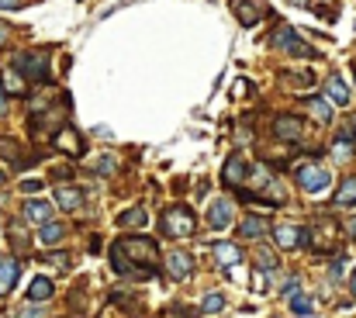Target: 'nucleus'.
<instances>
[{"label": "nucleus", "instance_id": "obj_1", "mask_svg": "<svg viewBox=\"0 0 356 318\" xmlns=\"http://www.w3.org/2000/svg\"><path fill=\"white\" fill-rule=\"evenodd\" d=\"M111 270L121 277H135L146 280L159 270V246L149 235H121L118 242H111Z\"/></svg>", "mask_w": 356, "mask_h": 318}, {"label": "nucleus", "instance_id": "obj_2", "mask_svg": "<svg viewBox=\"0 0 356 318\" xmlns=\"http://www.w3.org/2000/svg\"><path fill=\"white\" fill-rule=\"evenodd\" d=\"M194 225H197V218H194V211L184 208V204L166 208L163 218H159V228H163L166 239H187V235H194Z\"/></svg>", "mask_w": 356, "mask_h": 318}, {"label": "nucleus", "instance_id": "obj_3", "mask_svg": "<svg viewBox=\"0 0 356 318\" xmlns=\"http://www.w3.org/2000/svg\"><path fill=\"white\" fill-rule=\"evenodd\" d=\"M18 73L25 77V83H46L49 80V52L46 49H32V52H21L14 59Z\"/></svg>", "mask_w": 356, "mask_h": 318}, {"label": "nucleus", "instance_id": "obj_4", "mask_svg": "<svg viewBox=\"0 0 356 318\" xmlns=\"http://www.w3.org/2000/svg\"><path fill=\"white\" fill-rule=\"evenodd\" d=\"M270 42H273L277 49L290 52V56H301V59H315V56H318V52H315V49H311V46H308V42H304V39L294 32V28H280V32H277Z\"/></svg>", "mask_w": 356, "mask_h": 318}, {"label": "nucleus", "instance_id": "obj_5", "mask_svg": "<svg viewBox=\"0 0 356 318\" xmlns=\"http://www.w3.org/2000/svg\"><path fill=\"white\" fill-rule=\"evenodd\" d=\"M328 170L325 166H318V163H304V166H297V183H301V190H308V194H322L325 187H328Z\"/></svg>", "mask_w": 356, "mask_h": 318}, {"label": "nucleus", "instance_id": "obj_6", "mask_svg": "<svg viewBox=\"0 0 356 318\" xmlns=\"http://www.w3.org/2000/svg\"><path fill=\"white\" fill-rule=\"evenodd\" d=\"M49 142H52V149H59V152H66V156H73V159H80V156L87 152L83 139H80V135H77L70 125H63V128H59V132H56Z\"/></svg>", "mask_w": 356, "mask_h": 318}, {"label": "nucleus", "instance_id": "obj_7", "mask_svg": "<svg viewBox=\"0 0 356 318\" xmlns=\"http://www.w3.org/2000/svg\"><path fill=\"white\" fill-rule=\"evenodd\" d=\"M335 221L332 218H325V221H318L315 225V239H308V246L315 249V252H328L332 249V242H335Z\"/></svg>", "mask_w": 356, "mask_h": 318}, {"label": "nucleus", "instance_id": "obj_8", "mask_svg": "<svg viewBox=\"0 0 356 318\" xmlns=\"http://www.w3.org/2000/svg\"><path fill=\"white\" fill-rule=\"evenodd\" d=\"M273 239H277V246H280V249H297V246H308V228H294V225H280Z\"/></svg>", "mask_w": 356, "mask_h": 318}, {"label": "nucleus", "instance_id": "obj_9", "mask_svg": "<svg viewBox=\"0 0 356 318\" xmlns=\"http://www.w3.org/2000/svg\"><path fill=\"white\" fill-rule=\"evenodd\" d=\"M242 177H246V159H242V152H232L228 163H225V170H221V183L225 187H239Z\"/></svg>", "mask_w": 356, "mask_h": 318}, {"label": "nucleus", "instance_id": "obj_10", "mask_svg": "<svg viewBox=\"0 0 356 318\" xmlns=\"http://www.w3.org/2000/svg\"><path fill=\"white\" fill-rule=\"evenodd\" d=\"M211 256H215V263H218L221 270H228V266H235V263H242V249H239L235 242H215V249H211Z\"/></svg>", "mask_w": 356, "mask_h": 318}, {"label": "nucleus", "instance_id": "obj_11", "mask_svg": "<svg viewBox=\"0 0 356 318\" xmlns=\"http://www.w3.org/2000/svg\"><path fill=\"white\" fill-rule=\"evenodd\" d=\"M273 135H277L280 142H297V139H301V121H297L294 115H280L277 125H273Z\"/></svg>", "mask_w": 356, "mask_h": 318}, {"label": "nucleus", "instance_id": "obj_12", "mask_svg": "<svg viewBox=\"0 0 356 318\" xmlns=\"http://www.w3.org/2000/svg\"><path fill=\"white\" fill-rule=\"evenodd\" d=\"M208 221H211V228H228L232 225V201H225V197H218L211 208H208Z\"/></svg>", "mask_w": 356, "mask_h": 318}, {"label": "nucleus", "instance_id": "obj_13", "mask_svg": "<svg viewBox=\"0 0 356 318\" xmlns=\"http://www.w3.org/2000/svg\"><path fill=\"white\" fill-rule=\"evenodd\" d=\"M190 263H194V259H190L187 252L173 249V252L166 256V273H170L173 280H187V277H190Z\"/></svg>", "mask_w": 356, "mask_h": 318}, {"label": "nucleus", "instance_id": "obj_14", "mask_svg": "<svg viewBox=\"0 0 356 318\" xmlns=\"http://www.w3.org/2000/svg\"><path fill=\"white\" fill-rule=\"evenodd\" d=\"M325 94L332 97L335 108H346V104H349V87H346V80H342L339 73H332V77L325 80Z\"/></svg>", "mask_w": 356, "mask_h": 318}, {"label": "nucleus", "instance_id": "obj_15", "mask_svg": "<svg viewBox=\"0 0 356 318\" xmlns=\"http://www.w3.org/2000/svg\"><path fill=\"white\" fill-rule=\"evenodd\" d=\"M56 204L63 208V211H80L83 208V190H77V187H56Z\"/></svg>", "mask_w": 356, "mask_h": 318}, {"label": "nucleus", "instance_id": "obj_16", "mask_svg": "<svg viewBox=\"0 0 356 318\" xmlns=\"http://www.w3.org/2000/svg\"><path fill=\"white\" fill-rule=\"evenodd\" d=\"M266 232H270V221L259 218V215H246L239 221V235H246V239H263Z\"/></svg>", "mask_w": 356, "mask_h": 318}, {"label": "nucleus", "instance_id": "obj_17", "mask_svg": "<svg viewBox=\"0 0 356 318\" xmlns=\"http://www.w3.org/2000/svg\"><path fill=\"white\" fill-rule=\"evenodd\" d=\"M18 273H21V263H18V259H0V297L11 294Z\"/></svg>", "mask_w": 356, "mask_h": 318}, {"label": "nucleus", "instance_id": "obj_18", "mask_svg": "<svg viewBox=\"0 0 356 318\" xmlns=\"http://www.w3.org/2000/svg\"><path fill=\"white\" fill-rule=\"evenodd\" d=\"M301 108H304V111H311L318 125H328V121H332V104H328L325 97H304V101H301Z\"/></svg>", "mask_w": 356, "mask_h": 318}, {"label": "nucleus", "instance_id": "obj_19", "mask_svg": "<svg viewBox=\"0 0 356 318\" xmlns=\"http://www.w3.org/2000/svg\"><path fill=\"white\" fill-rule=\"evenodd\" d=\"M56 294V284L49 280V277H35L32 284H28V301L32 304H39V301H49Z\"/></svg>", "mask_w": 356, "mask_h": 318}, {"label": "nucleus", "instance_id": "obj_20", "mask_svg": "<svg viewBox=\"0 0 356 318\" xmlns=\"http://www.w3.org/2000/svg\"><path fill=\"white\" fill-rule=\"evenodd\" d=\"M25 218L35 225H46V221H52V208L46 201H25Z\"/></svg>", "mask_w": 356, "mask_h": 318}, {"label": "nucleus", "instance_id": "obj_21", "mask_svg": "<svg viewBox=\"0 0 356 318\" xmlns=\"http://www.w3.org/2000/svg\"><path fill=\"white\" fill-rule=\"evenodd\" d=\"M63 239H66V225H59V221H46L42 232H39V242H42V246H59Z\"/></svg>", "mask_w": 356, "mask_h": 318}, {"label": "nucleus", "instance_id": "obj_22", "mask_svg": "<svg viewBox=\"0 0 356 318\" xmlns=\"http://www.w3.org/2000/svg\"><path fill=\"white\" fill-rule=\"evenodd\" d=\"M335 208H349V204H356V177H346L342 183H339V190H335Z\"/></svg>", "mask_w": 356, "mask_h": 318}, {"label": "nucleus", "instance_id": "obj_23", "mask_svg": "<svg viewBox=\"0 0 356 318\" xmlns=\"http://www.w3.org/2000/svg\"><path fill=\"white\" fill-rule=\"evenodd\" d=\"M0 87H4V94H14V97H18V94H25L28 83H25V77H21L18 70H4V77H0Z\"/></svg>", "mask_w": 356, "mask_h": 318}, {"label": "nucleus", "instance_id": "obj_24", "mask_svg": "<svg viewBox=\"0 0 356 318\" xmlns=\"http://www.w3.org/2000/svg\"><path fill=\"white\" fill-rule=\"evenodd\" d=\"M146 221H149V215H146L142 208H132V211H121V215H118V225H121V228H142Z\"/></svg>", "mask_w": 356, "mask_h": 318}, {"label": "nucleus", "instance_id": "obj_25", "mask_svg": "<svg viewBox=\"0 0 356 318\" xmlns=\"http://www.w3.org/2000/svg\"><path fill=\"white\" fill-rule=\"evenodd\" d=\"M235 11H239V21H242L246 28H253V25L259 21V14H256V8H253V4H235Z\"/></svg>", "mask_w": 356, "mask_h": 318}, {"label": "nucleus", "instance_id": "obj_26", "mask_svg": "<svg viewBox=\"0 0 356 318\" xmlns=\"http://www.w3.org/2000/svg\"><path fill=\"white\" fill-rule=\"evenodd\" d=\"M311 308H315L311 297H304V294H290V311H294V315H308Z\"/></svg>", "mask_w": 356, "mask_h": 318}, {"label": "nucleus", "instance_id": "obj_27", "mask_svg": "<svg viewBox=\"0 0 356 318\" xmlns=\"http://www.w3.org/2000/svg\"><path fill=\"white\" fill-rule=\"evenodd\" d=\"M284 83H290V87H311L315 77L311 73H284Z\"/></svg>", "mask_w": 356, "mask_h": 318}, {"label": "nucleus", "instance_id": "obj_28", "mask_svg": "<svg viewBox=\"0 0 356 318\" xmlns=\"http://www.w3.org/2000/svg\"><path fill=\"white\" fill-rule=\"evenodd\" d=\"M201 308H204V315H215V311H221V308H225V297H221V294H208Z\"/></svg>", "mask_w": 356, "mask_h": 318}, {"label": "nucleus", "instance_id": "obj_29", "mask_svg": "<svg viewBox=\"0 0 356 318\" xmlns=\"http://www.w3.org/2000/svg\"><path fill=\"white\" fill-rule=\"evenodd\" d=\"M256 266H259V270H273V266H277V256L266 252V249H256Z\"/></svg>", "mask_w": 356, "mask_h": 318}, {"label": "nucleus", "instance_id": "obj_30", "mask_svg": "<svg viewBox=\"0 0 356 318\" xmlns=\"http://www.w3.org/2000/svg\"><path fill=\"white\" fill-rule=\"evenodd\" d=\"M0 156H4V159H14V166H18V142L0 139Z\"/></svg>", "mask_w": 356, "mask_h": 318}, {"label": "nucleus", "instance_id": "obj_31", "mask_svg": "<svg viewBox=\"0 0 356 318\" xmlns=\"http://www.w3.org/2000/svg\"><path fill=\"white\" fill-rule=\"evenodd\" d=\"M332 152H335L339 159H349V156H353V146H349V135H342V139L335 142V149H332Z\"/></svg>", "mask_w": 356, "mask_h": 318}, {"label": "nucleus", "instance_id": "obj_32", "mask_svg": "<svg viewBox=\"0 0 356 318\" xmlns=\"http://www.w3.org/2000/svg\"><path fill=\"white\" fill-rule=\"evenodd\" d=\"M42 187H46L42 180H25V183H21V190H25V194H39Z\"/></svg>", "mask_w": 356, "mask_h": 318}, {"label": "nucleus", "instance_id": "obj_33", "mask_svg": "<svg viewBox=\"0 0 356 318\" xmlns=\"http://www.w3.org/2000/svg\"><path fill=\"white\" fill-rule=\"evenodd\" d=\"M97 170H101V173H111V170H115V159H111V156H104V159L97 163Z\"/></svg>", "mask_w": 356, "mask_h": 318}, {"label": "nucleus", "instance_id": "obj_34", "mask_svg": "<svg viewBox=\"0 0 356 318\" xmlns=\"http://www.w3.org/2000/svg\"><path fill=\"white\" fill-rule=\"evenodd\" d=\"M52 263H56V266H63V270H66V266H70V256H66V252H56V256H52Z\"/></svg>", "mask_w": 356, "mask_h": 318}, {"label": "nucleus", "instance_id": "obj_35", "mask_svg": "<svg viewBox=\"0 0 356 318\" xmlns=\"http://www.w3.org/2000/svg\"><path fill=\"white\" fill-rule=\"evenodd\" d=\"M0 8H4V11H18L21 0H0Z\"/></svg>", "mask_w": 356, "mask_h": 318}, {"label": "nucleus", "instance_id": "obj_36", "mask_svg": "<svg viewBox=\"0 0 356 318\" xmlns=\"http://www.w3.org/2000/svg\"><path fill=\"white\" fill-rule=\"evenodd\" d=\"M8 39H11V28H8L4 21H0V46H8Z\"/></svg>", "mask_w": 356, "mask_h": 318}, {"label": "nucleus", "instance_id": "obj_37", "mask_svg": "<svg viewBox=\"0 0 356 318\" xmlns=\"http://www.w3.org/2000/svg\"><path fill=\"white\" fill-rule=\"evenodd\" d=\"M294 290H297V277H290V280L284 284V294H294Z\"/></svg>", "mask_w": 356, "mask_h": 318}, {"label": "nucleus", "instance_id": "obj_38", "mask_svg": "<svg viewBox=\"0 0 356 318\" xmlns=\"http://www.w3.org/2000/svg\"><path fill=\"white\" fill-rule=\"evenodd\" d=\"M346 125H349V128H346V135H349V139H356V115H353Z\"/></svg>", "mask_w": 356, "mask_h": 318}, {"label": "nucleus", "instance_id": "obj_39", "mask_svg": "<svg viewBox=\"0 0 356 318\" xmlns=\"http://www.w3.org/2000/svg\"><path fill=\"white\" fill-rule=\"evenodd\" d=\"M8 111V94H4V87H0V115Z\"/></svg>", "mask_w": 356, "mask_h": 318}, {"label": "nucleus", "instance_id": "obj_40", "mask_svg": "<svg viewBox=\"0 0 356 318\" xmlns=\"http://www.w3.org/2000/svg\"><path fill=\"white\" fill-rule=\"evenodd\" d=\"M21 318H39V311H35V308H25V311H21Z\"/></svg>", "mask_w": 356, "mask_h": 318}, {"label": "nucleus", "instance_id": "obj_41", "mask_svg": "<svg viewBox=\"0 0 356 318\" xmlns=\"http://www.w3.org/2000/svg\"><path fill=\"white\" fill-rule=\"evenodd\" d=\"M349 290H353V294H356V270H353V273H349Z\"/></svg>", "mask_w": 356, "mask_h": 318}, {"label": "nucleus", "instance_id": "obj_42", "mask_svg": "<svg viewBox=\"0 0 356 318\" xmlns=\"http://www.w3.org/2000/svg\"><path fill=\"white\" fill-rule=\"evenodd\" d=\"M0 180H4V170H0Z\"/></svg>", "mask_w": 356, "mask_h": 318}]
</instances>
